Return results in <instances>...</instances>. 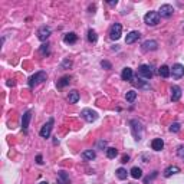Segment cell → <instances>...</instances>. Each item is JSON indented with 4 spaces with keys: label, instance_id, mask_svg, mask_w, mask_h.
Instances as JSON below:
<instances>
[{
    "label": "cell",
    "instance_id": "obj_11",
    "mask_svg": "<svg viewBox=\"0 0 184 184\" xmlns=\"http://www.w3.org/2000/svg\"><path fill=\"white\" fill-rule=\"evenodd\" d=\"M139 38H141V33L137 32V30H132V32H130V33L127 35V38H125V43H127V45H131V43H134V42L138 40Z\"/></svg>",
    "mask_w": 184,
    "mask_h": 184
},
{
    "label": "cell",
    "instance_id": "obj_1",
    "mask_svg": "<svg viewBox=\"0 0 184 184\" xmlns=\"http://www.w3.org/2000/svg\"><path fill=\"white\" fill-rule=\"evenodd\" d=\"M46 78H48V75H46V72H43V71L36 72L35 75H32V76H30V79H29V87H30V88H35L36 85H39V83L45 82V81H46Z\"/></svg>",
    "mask_w": 184,
    "mask_h": 184
},
{
    "label": "cell",
    "instance_id": "obj_25",
    "mask_svg": "<svg viewBox=\"0 0 184 184\" xmlns=\"http://www.w3.org/2000/svg\"><path fill=\"white\" fill-rule=\"evenodd\" d=\"M130 173H131L132 178H141L143 177V170L139 168V167H132Z\"/></svg>",
    "mask_w": 184,
    "mask_h": 184
},
{
    "label": "cell",
    "instance_id": "obj_20",
    "mask_svg": "<svg viewBox=\"0 0 184 184\" xmlns=\"http://www.w3.org/2000/svg\"><path fill=\"white\" fill-rule=\"evenodd\" d=\"M79 101V92L78 91H71L69 92V95H68V102L69 104H76V102Z\"/></svg>",
    "mask_w": 184,
    "mask_h": 184
},
{
    "label": "cell",
    "instance_id": "obj_30",
    "mask_svg": "<svg viewBox=\"0 0 184 184\" xmlns=\"http://www.w3.org/2000/svg\"><path fill=\"white\" fill-rule=\"evenodd\" d=\"M180 127L181 125L178 124V122H174V124H171V127H170V131L171 132H178L180 131Z\"/></svg>",
    "mask_w": 184,
    "mask_h": 184
},
{
    "label": "cell",
    "instance_id": "obj_7",
    "mask_svg": "<svg viewBox=\"0 0 184 184\" xmlns=\"http://www.w3.org/2000/svg\"><path fill=\"white\" fill-rule=\"evenodd\" d=\"M138 76H143V78H145V79L153 78V71H151L150 65H141L138 68Z\"/></svg>",
    "mask_w": 184,
    "mask_h": 184
},
{
    "label": "cell",
    "instance_id": "obj_24",
    "mask_svg": "<svg viewBox=\"0 0 184 184\" xmlns=\"http://www.w3.org/2000/svg\"><path fill=\"white\" fill-rule=\"evenodd\" d=\"M69 82H71V78H69V76H62V78L56 82V87L58 88H65L66 85H69Z\"/></svg>",
    "mask_w": 184,
    "mask_h": 184
},
{
    "label": "cell",
    "instance_id": "obj_12",
    "mask_svg": "<svg viewBox=\"0 0 184 184\" xmlns=\"http://www.w3.org/2000/svg\"><path fill=\"white\" fill-rule=\"evenodd\" d=\"M158 43L157 40H145L143 43V50L144 52H151V50H157Z\"/></svg>",
    "mask_w": 184,
    "mask_h": 184
},
{
    "label": "cell",
    "instance_id": "obj_26",
    "mask_svg": "<svg viewBox=\"0 0 184 184\" xmlns=\"http://www.w3.org/2000/svg\"><path fill=\"white\" fill-rule=\"evenodd\" d=\"M115 174H116V177H118L120 180H127L128 173H127V170H125V168H122V167L116 170V171H115Z\"/></svg>",
    "mask_w": 184,
    "mask_h": 184
},
{
    "label": "cell",
    "instance_id": "obj_19",
    "mask_svg": "<svg viewBox=\"0 0 184 184\" xmlns=\"http://www.w3.org/2000/svg\"><path fill=\"white\" fill-rule=\"evenodd\" d=\"M131 83L132 85H135V87H138V88H141V89H150V83H147V82H144L143 79H139V78H137V81H131Z\"/></svg>",
    "mask_w": 184,
    "mask_h": 184
},
{
    "label": "cell",
    "instance_id": "obj_2",
    "mask_svg": "<svg viewBox=\"0 0 184 184\" xmlns=\"http://www.w3.org/2000/svg\"><path fill=\"white\" fill-rule=\"evenodd\" d=\"M144 22L145 25L148 26H155L160 23V15H158V12H148L145 16H144Z\"/></svg>",
    "mask_w": 184,
    "mask_h": 184
},
{
    "label": "cell",
    "instance_id": "obj_22",
    "mask_svg": "<svg viewBox=\"0 0 184 184\" xmlns=\"http://www.w3.org/2000/svg\"><path fill=\"white\" fill-rule=\"evenodd\" d=\"M95 157H97V154H95L94 150H87L82 153V158L83 160H88V161H92V160H95Z\"/></svg>",
    "mask_w": 184,
    "mask_h": 184
},
{
    "label": "cell",
    "instance_id": "obj_28",
    "mask_svg": "<svg viewBox=\"0 0 184 184\" xmlns=\"http://www.w3.org/2000/svg\"><path fill=\"white\" fill-rule=\"evenodd\" d=\"M137 98V92L135 91H128L127 94H125V99H127V102H134Z\"/></svg>",
    "mask_w": 184,
    "mask_h": 184
},
{
    "label": "cell",
    "instance_id": "obj_10",
    "mask_svg": "<svg viewBox=\"0 0 184 184\" xmlns=\"http://www.w3.org/2000/svg\"><path fill=\"white\" fill-rule=\"evenodd\" d=\"M170 71H171L173 78H176V79H180L181 76L184 75V66H183V65H180V64H176L173 68L170 69Z\"/></svg>",
    "mask_w": 184,
    "mask_h": 184
},
{
    "label": "cell",
    "instance_id": "obj_15",
    "mask_svg": "<svg viewBox=\"0 0 184 184\" xmlns=\"http://www.w3.org/2000/svg\"><path fill=\"white\" fill-rule=\"evenodd\" d=\"M151 147H153L154 151H161L163 148H164V141H163L161 138H155V139H153Z\"/></svg>",
    "mask_w": 184,
    "mask_h": 184
},
{
    "label": "cell",
    "instance_id": "obj_4",
    "mask_svg": "<svg viewBox=\"0 0 184 184\" xmlns=\"http://www.w3.org/2000/svg\"><path fill=\"white\" fill-rule=\"evenodd\" d=\"M174 13V7L171 6V4H163L161 7H160V10H158V15H160V17H165V19H168V17H171Z\"/></svg>",
    "mask_w": 184,
    "mask_h": 184
},
{
    "label": "cell",
    "instance_id": "obj_16",
    "mask_svg": "<svg viewBox=\"0 0 184 184\" xmlns=\"http://www.w3.org/2000/svg\"><path fill=\"white\" fill-rule=\"evenodd\" d=\"M177 173H180V168L177 165H170V167H167L164 170V177H171L173 174H177Z\"/></svg>",
    "mask_w": 184,
    "mask_h": 184
},
{
    "label": "cell",
    "instance_id": "obj_18",
    "mask_svg": "<svg viewBox=\"0 0 184 184\" xmlns=\"http://www.w3.org/2000/svg\"><path fill=\"white\" fill-rule=\"evenodd\" d=\"M76 40H78V36H76V33H73V32H69V33H66L64 36L65 43H75Z\"/></svg>",
    "mask_w": 184,
    "mask_h": 184
},
{
    "label": "cell",
    "instance_id": "obj_27",
    "mask_svg": "<svg viewBox=\"0 0 184 184\" xmlns=\"http://www.w3.org/2000/svg\"><path fill=\"white\" fill-rule=\"evenodd\" d=\"M88 40H89L91 43H95V42L98 40V35L95 30H92V29L88 30Z\"/></svg>",
    "mask_w": 184,
    "mask_h": 184
},
{
    "label": "cell",
    "instance_id": "obj_35",
    "mask_svg": "<svg viewBox=\"0 0 184 184\" xmlns=\"http://www.w3.org/2000/svg\"><path fill=\"white\" fill-rule=\"evenodd\" d=\"M105 145H106L105 141H102V139H101V141H98V148H102V147L105 148Z\"/></svg>",
    "mask_w": 184,
    "mask_h": 184
},
{
    "label": "cell",
    "instance_id": "obj_3",
    "mask_svg": "<svg viewBox=\"0 0 184 184\" xmlns=\"http://www.w3.org/2000/svg\"><path fill=\"white\" fill-rule=\"evenodd\" d=\"M121 35H122V26L120 23H114L111 26V30H109V38L112 40H118L121 38Z\"/></svg>",
    "mask_w": 184,
    "mask_h": 184
},
{
    "label": "cell",
    "instance_id": "obj_5",
    "mask_svg": "<svg viewBox=\"0 0 184 184\" xmlns=\"http://www.w3.org/2000/svg\"><path fill=\"white\" fill-rule=\"evenodd\" d=\"M53 118H49V121L46 122L40 130V137L42 138H49L50 137V132H52V128H53Z\"/></svg>",
    "mask_w": 184,
    "mask_h": 184
},
{
    "label": "cell",
    "instance_id": "obj_14",
    "mask_svg": "<svg viewBox=\"0 0 184 184\" xmlns=\"http://www.w3.org/2000/svg\"><path fill=\"white\" fill-rule=\"evenodd\" d=\"M181 98V88L177 87V85H173L171 87V101L177 102Z\"/></svg>",
    "mask_w": 184,
    "mask_h": 184
},
{
    "label": "cell",
    "instance_id": "obj_36",
    "mask_svg": "<svg viewBox=\"0 0 184 184\" xmlns=\"http://www.w3.org/2000/svg\"><path fill=\"white\" fill-rule=\"evenodd\" d=\"M130 161V157H128V155H122V160H121V163H122V164H125V163H128Z\"/></svg>",
    "mask_w": 184,
    "mask_h": 184
},
{
    "label": "cell",
    "instance_id": "obj_37",
    "mask_svg": "<svg viewBox=\"0 0 184 184\" xmlns=\"http://www.w3.org/2000/svg\"><path fill=\"white\" fill-rule=\"evenodd\" d=\"M36 163H38V164H43V158H42V155L39 154L38 157H36Z\"/></svg>",
    "mask_w": 184,
    "mask_h": 184
},
{
    "label": "cell",
    "instance_id": "obj_34",
    "mask_svg": "<svg viewBox=\"0 0 184 184\" xmlns=\"http://www.w3.org/2000/svg\"><path fill=\"white\" fill-rule=\"evenodd\" d=\"M40 52L43 53V55H45V53H49V43H45V45H42Z\"/></svg>",
    "mask_w": 184,
    "mask_h": 184
},
{
    "label": "cell",
    "instance_id": "obj_29",
    "mask_svg": "<svg viewBox=\"0 0 184 184\" xmlns=\"http://www.w3.org/2000/svg\"><path fill=\"white\" fill-rule=\"evenodd\" d=\"M116 155H118V150H116V148H114V147L106 148V157L108 158H115Z\"/></svg>",
    "mask_w": 184,
    "mask_h": 184
},
{
    "label": "cell",
    "instance_id": "obj_6",
    "mask_svg": "<svg viewBox=\"0 0 184 184\" xmlns=\"http://www.w3.org/2000/svg\"><path fill=\"white\" fill-rule=\"evenodd\" d=\"M81 115H82V118L87 121V122H94V121L98 118V114L95 112V111H92V109H89V108L82 109V111H81Z\"/></svg>",
    "mask_w": 184,
    "mask_h": 184
},
{
    "label": "cell",
    "instance_id": "obj_31",
    "mask_svg": "<svg viewBox=\"0 0 184 184\" xmlns=\"http://www.w3.org/2000/svg\"><path fill=\"white\" fill-rule=\"evenodd\" d=\"M155 177H157V171H154V173L151 174V176L145 177V178H144V184H148V183H150V181H151V180H154Z\"/></svg>",
    "mask_w": 184,
    "mask_h": 184
},
{
    "label": "cell",
    "instance_id": "obj_39",
    "mask_svg": "<svg viewBox=\"0 0 184 184\" xmlns=\"http://www.w3.org/2000/svg\"><path fill=\"white\" fill-rule=\"evenodd\" d=\"M39 184H48V183H46V181H40V183H39Z\"/></svg>",
    "mask_w": 184,
    "mask_h": 184
},
{
    "label": "cell",
    "instance_id": "obj_8",
    "mask_svg": "<svg viewBox=\"0 0 184 184\" xmlns=\"http://www.w3.org/2000/svg\"><path fill=\"white\" fill-rule=\"evenodd\" d=\"M131 125H132V132H134V137H135L137 141L141 139V131H143V127H141V122L137 120H132L131 121Z\"/></svg>",
    "mask_w": 184,
    "mask_h": 184
},
{
    "label": "cell",
    "instance_id": "obj_38",
    "mask_svg": "<svg viewBox=\"0 0 184 184\" xmlns=\"http://www.w3.org/2000/svg\"><path fill=\"white\" fill-rule=\"evenodd\" d=\"M109 6H115V4H116V0H112V2H109Z\"/></svg>",
    "mask_w": 184,
    "mask_h": 184
},
{
    "label": "cell",
    "instance_id": "obj_33",
    "mask_svg": "<svg viewBox=\"0 0 184 184\" xmlns=\"http://www.w3.org/2000/svg\"><path fill=\"white\" fill-rule=\"evenodd\" d=\"M101 66H102L104 69H112V65L109 64L108 60H102V62H101Z\"/></svg>",
    "mask_w": 184,
    "mask_h": 184
},
{
    "label": "cell",
    "instance_id": "obj_9",
    "mask_svg": "<svg viewBox=\"0 0 184 184\" xmlns=\"http://www.w3.org/2000/svg\"><path fill=\"white\" fill-rule=\"evenodd\" d=\"M50 33H52V30H50V27L48 26H42L40 29L38 30V39L42 42H45L46 39L50 36Z\"/></svg>",
    "mask_w": 184,
    "mask_h": 184
},
{
    "label": "cell",
    "instance_id": "obj_32",
    "mask_svg": "<svg viewBox=\"0 0 184 184\" xmlns=\"http://www.w3.org/2000/svg\"><path fill=\"white\" fill-rule=\"evenodd\" d=\"M72 66V60L69 59H64V62H62V68L66 69V68H71Z\"/></svg>",
    "mask_w": 184,
    "mask_h": 184
},
{
    "label": "cell",
    "instance_id": "obj_23",
    "mask_svg": "<svg viewBox=\"0 0 184 184\" xmlns=\"http://www.w3.org/2000/svg\"><path fill=\"white\" fill-rule=\"evenodd\" d=\"M158 73H160V76H163V78H168V76L171 75V71H170V68L167 65H163L161 68L158 69Z\"/></svg>",
    "mask_w": 184,
    "mask_h": 184
},
{
    "label": "cell",
    "instance_id": "obj_17",
    "mask_svg": "<svg viewBox=\"0 0 184 184\" xmlns=\"http://www.w3.org/2000/svg\"><path fill=\"white\" fill-rule=\"evenodd\" d=\"M58 181H59V184H71L69 176L65 171H59L58 173Z\"/></svg>",
    "mask_w": 184,
    "mask_h": 184
},
{
    "label": "cell",
    "instance_id": "obj_21",
    "mask_svg": "<svg viewBox=\"0 0 184 184\" xmlns=\"http://www.w3.org/2000/svg\"><path fill=\"white\" fill-rule=\"evenodd\" d=\"M132 69L131 68H124L122 69V73H121V78L124 81H132Z\"/></svg>",
    "mask_w": 184,
    "mask_h": 184
},
{
    "label": "cell",
    "instance_id": "obj_13",
    "mask_svg": "<svg viewBox=\"0 0 184 184\" xmlns=\"http://www.w3.org/2000/svg\"><path fill=\"white\" fill-rule=\"evenodd\" d=\"M30 118H32V111H26V112L23 114V116H22V130L23 131H27Z\"/></svg>",
    "mask_w": 184,
    "mask_h": 184
}]
</instances>
